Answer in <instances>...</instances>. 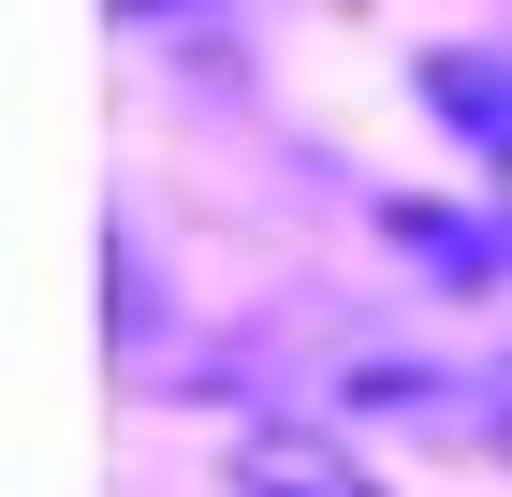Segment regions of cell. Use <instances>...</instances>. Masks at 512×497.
Returning <instances> with one entry per match:
<instances>
[{"mask_svg": "<svg viewBox=\"0 0 512 497\" xmlns=\"http://www.w3.org/2000/svg\"><path fill=\"white\" fill-rule=\"evenodd\" d=\"M425 103L454 117V147L498 176V205H512V44H439L425 59Z\"/></svg>", "mask_w": 512, "mask_h": 497, "instance_id": "6da1fadb", "label": "cell"}, {"mask_svg": "<svg viewBox=\"0 0 512 497\" xmlns=\"http://www.w3.org/2000/svg\"><path fill=\"white\" fill-rule=\"evenodd\" d=\"M395 249L439 278V293H483L512 264V205H395Z\"/></svg>", "mask_w": 512, "mask_h": 497, "instance_id": "7a4b0ae2", "label": "cell"}, {"mask_svg": "<svg viewBox=\"0 0 512 497\" xmlns=\"http://www.w3.org/2000/svg\"><path fill=\"white\" fill-rule=\"evenodd\" d=\"M235 497H381L322 424H249L235 439Z\"/></svg>", "mask_w": 512, "mask_h": 497, "instance_id": "3957f363", "label": "cell"}, {"mask_svg": "<svg viewBox=\"0 0 512 497\" xmlns=\"http://www.w3.org/2000/svg\"><path fill=\"white\" fill-rule=\"evenodd\" d=\"M132 30H176V15H220V0H118Z\"/></svg>", "mask_w": 512, "mask_h": 497, "instance_id": "277c9868", "label": "cell"}, {"mask_svg": "<svg viewBox=\"0 0 512 497\" xmlns=\"http://www.w3.org/2000/svg\"><path fill=\"white\" fill-rule=\"evenodd\" d=\"M498 454H512V366H498Z\"/></svg>", "mask_w": 512, "mask_h": 497, "instance_id": "5b68a950", "label": "cell"}]
</instances>
